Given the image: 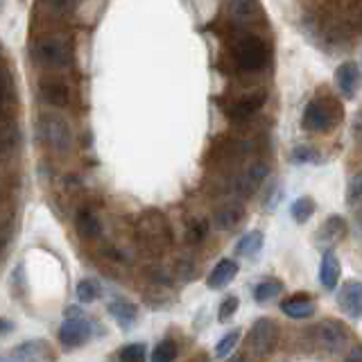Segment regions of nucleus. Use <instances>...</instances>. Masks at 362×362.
Instances as JSON below:
<instances>
[{"label": "nucleus", "instance_id": "4", "mask_svg": "<svg viewBox=\"0 0 362 362\" xmlns=\"http://www.w3.org/2000/svg\"><path fill=\"white\" fill-rule=\"evenodd\" d=\"M342 120V107L333 98H315L303 109V129L313 134H326Z\"/></svg>", "mask_w": 362, "mask_h": 362}, {"label": "nucleus", "instance_id": "40", "mask_svg": "<svg viewBox=\"0 0 362 362\" xmlns=\"http://www.w3.org/2000/svg\"><path fill=\"white\" fill-rule=\"evenodd\" d=\"M16 328V324L11 322V320H5V317H0V337L3 335H9L11 331Z\"/></svg>", "mask_w": 362, "mask_h": 362}, {"label": "nucleus", "instance_id": "36", "mask_svg": "<svg viewBox=\"0 0 362 362\" xmlns=\"http://www.w3.org/2000/svg\"><path fill=\"white\" fill-rule=\"evenodd\" d=\"M281 199H283V190L279 188V186H274V190L269 192V197H265V211L267 213H274L276 209H279V204H281Z\"/></svg>", "mask_w": 362, "mask_h": 362}, {"label": "nucleus", "instance_id": "9", "mask_svg": "<svg viewBox=\"0 0 362 362\" xmlns=\"http://www.w3.org/2000/svg\"><path fill=\"white\" fill-rule=\"evenodd\" d=\"M349 233V224L342 215H328L326 222L315 233V245L322 247L324 252H331L335 245H339Z\"/></svg>", "mask_w": 362, "mask_h": 362}, {"label": "nucleus", "instance_id": "45", "mask_svg": "<svg viewBox=\"0 0 362 362\" xmlns=\"http://www.w3.org/2000/svg\"><path fill=\"white\" fill-rule=\"evenodd\" d=\"M0 73H3V66H0Z\"/></svg>", "mask_w": 362, "mask_h": 362}, {"label": "nucleus", "instance_id": "21", "mask_svg": "<svg viewBox=\"0 0 362 362\" xmlns=\"http://www.w3.org/2000/svg\"><path fill=\"white\" fill-rule=\"evenodd\" d=\"M267 100V93L265 90H258V93H249L240 100H235L233 105L229 107V116L233 120H245L249 116H254V113L265 105Z\"/></svg>", "mask_w": 362, "mask_h": 362}, {"label": "nucleus", "instance_id": "30", "mask_svg": "<svg viewBox=\"0 0 362 362\" xmlns=\"http://www.w3.org/2000/svg\"><path fill=\"white\" fill-rule=\"evenodd\" d=\"M344 199H346V204H349L351 209L362 206V173H356L354 177L349 179Z\"/></svg>", "mask_w": 362, "mask_h": 362}, {"label": "nucleus", "instance_id": "17", "mask_svg": "<svg viewBox=\"0 0 362 362\" xmlns=\"http://www.w3.org/2000/svg\"><path fill=\"white\" fill-rule=\"evenodd\" d=\"M315 310H317V305L310 294H305V292L294 294V297L281 303V313L290 317V320H308V317L315 315Z\"/></svg>", "mask_w": 362, "mask_h": 362}, {"label": "nucleus", "instance_id": "28", "mask_svg": "<svg viewBox=\"0 0 362 362\" xmlns=\"http://www.w3.org/2000/svg\"><path fill=\"white\" fill-rule=\"evenodd\" d=\"M313 213H315V199L313 197H299V199H294L292 206H290L292 220L299 222V224L308 222L313 218Z\"/></svg>", "mask_w": 362, "mask_h": 362}, {"label": "nucleus", "instance_id": "13", "mask_svg": "<svg viewBox=\"0 0 362 362\" xmlns=\"http://www.w3.org/2000/svg\"><path fill=\"white\" fill-rule=\"evenodd\" d=\"M90 324L86 317L82 320H66L59 326V344L64 349H77V346H84L88 339H90Z\"/></svg>", "mask_w": 362, "mask_h": 362}, {"label": "nucleus", "instance_id": "23", "mask_svg": "<svg viewBox=\"0 0 362 362\" xmlns=\"http://www.w3.org/2000/svg\"><path fill=\"white\" fill-rule=\"evenodd\" d=\"M258 3L256 0H229V16L238 25H249L258 16Z\"/></svg>", "mask_w": 362, "mask_h": 362}, {"label": "nucleus", "instance_id": "2", "mask_svg": "<svg viewBox=\"0 0 362 362\" xmlns=\"http://www.w3.org/2000/svg\"><path fill=\"white\" fill-rule=\"evenodd\" d=\"M37 141L54 154H68L73 150V127L62 113L43 111L34 120Z\"/></svg>", "mask_w": 362, "mask_h": 362}, {"label": "nucleus", "instance_id": "27", "mask_svg": "<svg viewBox=\"0 0 362 362\" xmlns=\"http://www.w3.org/2000/svg\"><path fill=\"white\" fill-rule=\"evenodd\" d=\"M177 354H179L177 342H175L173 337H165V339H161V342H158V344L152 349L150 360H152V362H175Z\"/></svg>", "mask_w": 362, "mask_h": 362}, {"label": "nucleus", "instance_id": "20", "mask_svg": "<svg viewBox=\"0 0 362 362\" xmlns=\"http://www.w3.org/2000/svg\"><path fill=\"white\" fill-rule=\"evenodd\" d=\"M238 276V263L233 258H222L218 265L211 269V274L206 276V286L211 290H222Z\"/></svg>", "mask_w": 362, "mask_h": 362}, {"label": "nucleus", "instance_id": "37", "mask_svg": "<svg viewBox=\"0 0 362 362\" xmlns=\"http://www.w3.org/2000/svg\"><path fill=\"white\" fill-rule=\"evenodd\" d=\"M7 204H9V186L5 179H0V215L7 213Z\"/></svg>", "mask_w": 362, "mask_h": 362}, {"label": "nucleus", "instance_id": "22", "mask_svg": "<svg viewBox=\"0 0 362 362\" xmlns=\"http://www.w3.org/2000/svg\"><path fill=\"white\" fill-rule=\"evenodd\" d=\"M342 276V265H339V258L335 256V252H324L322 256V265H320V281L326 290H335L337 281Z\"/></svg>", "mask_w": 362, "mask_h": 362}, {"label": "nucleus", "instance_id": "31", "mask_svg": "<svg viewBox=\"0 0 362 362\" xmlns=\"http://www.w3.org/2000/svg\"><path fill=\"white\" fill-rule=\"evenodd\" d=\"M147 358V346L143 342H134L120 349L118 362H145Z\"/></svg>", "mask_w": 362, "mask_h": 362}, {"label": "nucleus", "instance_id": "35", "mask_svg": "<svg viewBox=\"0 0 362 362\" xmlns=\"http://www.w3.org/2000/svg\"><path fill=\"white\" fill-rule=\"evenodd\" d=\"M9 98H11V82H9V75L3 71L0 73V120H3V109L7 107Z\"/></svg>", "mask_w": 362, "mask_h": 362}, {"label": "nucleus", "instance_id": "39", "mask_svg": "<svg viewBox=\"0 0 362 362\" xmlns=\"http://www.w3.org/2000/svg\"><path fill=\"white\" fill-rule=\"evenodd\" d=\"M64 315H66V320H82V317H84V310L79 308V305H68Z\"/></svg>", "mask_w": 362, "mask_h": 362}, {"label": "nucleus", "instance_id": "15", "mask_svg": "<svg viewBox=\"0 0 362 362\" xmlns=\"http://www.w3.org/2000/svg\"><path fill=\"white\" fill-rule=\"evenodd\" d=\"M107 313L111 315V320L116 322L122 331H129V328L139 320V308L124 297H113L107 303Z\"/></svg>", "mask_w": 362, "mask_h": 362}, {"label": "nucleus", "instance_id": "44", "mask_svg": "<svg viewBox=\"0 0 362 362\" xmlns=\"http://www.w3.org/2000/svg\"><path fill=\"white\" fill-rule=\"evenodd\" d=\"M3 5H5V0H0V9H3Z\"/></svg>", "mask_w": 362, "mask_h": 362}, {"label": "nucleus", "instance_id": "26", "mask_svg": "<svg viewBox=\"0 0 362 362\" xmlns=\"http://www.w3.org/2000/svg\"><path fill=\"white\" fill-rule=\"evenodd\" d=\"M75 294H77V301H82V303H93L95 299H100L102 286H100V281H95V279H82V281L77 283Z\"/></svg>", "mask_w": 362, "mask_h": 362}, {"label": "nucleus", "instance_id": "24", "mask_svg": "<svg viewBox=\"0 0 362 362\" xmlns=\"http://www.w3.org/2000/svg\"><path fill=\"white\" fill-rule=\"evenodd\" d=\"M263 240H265V235L260 233L258 229H254V231H249V233H245L240 240H238V245H235V254L238 256H247V258H252V256H256L260 249H263Z\"/></svg>", "mask_w": 362, "mask_h": 362}, {"label": "nucleus", "instance_id": "29", "mask_svg": "<svg viewBox=\"0 0 362 362\" xmlns=\"http://www.w3.org/2000/svg\"><path fill=\"white\" fill-rule=\"evenodd\" d=\"M238 342H240V328H233V331H229L218 344H215V358H220V360L229 358L235 351Z\"/></svg>", "mask_w": 362, "mask_h": 362}, {"label": "nucleus", "instance_id": "11", "mask_svg": "<svg viewBox=\"0 0 362 362\" xmlns=\"http://www.w3.org/2000/svg\"><path fill=\"white\" fill-rule=\"evenodd\" d=\"M267 175H269L267 163H263V161L252 163L240 177L235 179V184H233L235 195H238V197H252L254 192L265 184Z\"/></svg>", "mask_w": 362, "mask_h": 362}, {"label": "nucleus", "instance_id": "3", "mask_svg": "<svg viewBox=\"0 0 362 362\" xmlns=\"http://www.w3.org/2000/svg\"><path fill=\"white\" fill-rule=\"evenodd\" d=\"M136 243H139L147 254H163L173 243V229L161 211H145L139 222H136Z\"/></svg>", "mask_w": 362, "mask_h": 362}, {"label": "nucleus", "instance_id": "41", "mask_svg": "<svg viewBox=\"0 0 362 362\" xmlns=\"http://www.w3.org/2000/svg\"><path fill=\"white\" fill-rule=\"evenodd\" d=\"M354 132H356V136L362 141V113L356 118V122H354Z\"/></svg>", "mask_w": 362, "mask_h": 362}, {"label": "nucleus", "instance_id": "43", "mask_svg": "<svg viewBox=\"0 0 362 362\" xmlns=\"http://www.w3.org/2000/svg\"><path fill=\"white\" fill-rule=\"evenodd\" d=\"M190 362H206V358H195V360H190Z\"/></svg>", "mask_w": 362, "mask_h": 362}, {"label": "nucleus", "instance_id": "19", "mask_svg": "<svg viewBox=\"0 0 362 362\" xmlns=\"http://www.w3.org/2000/svg\"><path fill=\"white\" fill-rule=\"evenodd\" d=\"M243 218H245L243 204L231 202V204H224V206H220L213 213V226L220 231H233L235 226L243 222Z\"/></svg>", "mask_w": 362, "mask_h": 362}, {"label": "nucleus", "instance_id": "33", "mask_svg": "<svg viewBox=\"0 0 362 362\" xmlns=\"http://www.w3.org/2000/svg\"><path fill=\"white\" fill-rule=\"evenodd\" d=\"M292 163H317L320 161V152L313 150V147H305V145H299L292 150Z\"/></svg>", "mask_w": 362, "mask_h": 362}, {"label": "nucleus", "instance_id": "38", "mask_svg": "<svg viewBox=\"0 0 362 362\" xmlns=\"http://www.w3.org/2000/svg\"><path fill=\"white\" fill-rule=\"evenodd\" d=\"M344 362H362V344H356V346H351V351L346 354Z\"/></svg>", "mask_w": 362, "mask_h": 362}, {"label": "nucleus", "instance_id": "12", "mask_svg": "<svg viewBox=\"0 0 362 362\" xmlns=\"http://www.w3.org/2000/svg\"><path fill=\"white\" fill-rule=\"evenodd\" d=\"M337 305L351 320H362V281H346L337 290Z\"/></svg>", "mask_w": 362, "mask_h": 362}, {"label": "nucleus", "instance_id": "42", "mask_svg": "<svg viewBox=\"0 0 362 362\" xmlns=\"http://www.w3.org/2000/svg\"><path fill=\"white\" fill-rule=\"evenodd\" d=\"M358 231H360V235H362V209H360V213H358Z\"/></svg>", "mask_w": 362, "mask_h": 362}, {"label": "nucleus", "instance_id": "34", "mask_svg": "<svg viewBox=\"0 0 362 362\" xmlns=\"http://www.w3.org/2000/svg\"><path fill=\"white\" fill-rule=\"evenodd\" d=\"M238 305H240V301H238V297H226L222 303H220V310H218V320L222 322V324H226L231 320V317L238 313Z\"/></svg>", "mask_w": 362, "mask_h": 362}, {"label": "nucleus", "instance_id": "6", "mask_svg": "<svg viewBox=\"0 0 362 362\" xmlns=\"http://www.w3.org/2000/svg\"><path fill=\"white\" fill-rule=\"evenodd\" d=\"M281 328L274 320L269 317H260L254 322L252 331H249V351L258 358H265L269 354H274V349L279 344Z\"/></svg>", "mask_w": 362, "mask_h": 362}, {"label": "nucleus", "instance_id": "14", "mask_svg": "<svg viewBox=\"0 0 362 362\" xmlns=\"http://www.w3.org/2000/svg\"><path fill=\"white\" fill-rule=\"evenodd\" d=\"M73 229L79 238H82V240L93 243L102 235V220L93 209L82 206L73 218Z\"/></svg>", "mask_w": 362, "mask_h": 362}, {"label": "nucleus", "instance_id": "32", "mask_svg": "<svg viewBox=\"0 0 362 362\" xmlns=\"http://www.w3.org/2000/svg\"><path fill=\"white\" fill-rule=\"evenodd\" d=\"M209 233V222L206 220H195V222H190L188 224V229H186V240L190 245H199L204 238H206Z\"/></svg>", "mask_w": 362, "mask_h": 362}, {"label": "nucleus", "instance_id": "8", "mask_svg": "<svg viewBox=\"0 0 362 362\" xmlns=\"http://www.w3.org/2000/svg\"><path fill=\"white\" fill-rule=\"evenodd\" d=\"M39 98L52 109H66L73 102V90L59 77H43L39 82Z\"/></svg>", "mask_w": 362, "mask_h": 362}, {"label": "nucleus", "instance_id": "1", "mask_svg": "<svg viewBox=\"0 0 362 362\" xmlns=\"http://www.w3.org/2000/svg\"><path fill=\"white\" fill-rule=\"evenodd\" d=\"M30 57L45 71H66L73 64V41L66 34H45L32 43Z\"/></svg>", "mask_w": 362, "mask_h": 362}, {"label": "nucleus", "instance_id": "10", "mask_svg": "<svg viewBox=\"0 0 362 362\" xmlns=\"http://www.w3.org/2000/svg\"><path fill=\"white\" fill-rule=\"evenodd\" d=\"M23 134L14 120H0V165L11 163L21 152Z\"/></svg>", "mask_w": 362, "mask_h": 362}, {"label": "nucleus", "instance_id": "25", "mask_svg": "<svg viewBox=\"0 0 362 362\" xmlns=\"http://www.w3.org/2000/svg\"><path fill=\"white\" fill-rule=\"evenodd\" d=\"M279 294H283V281L279 279H265L254 288L256 303H269L272 299H276Z\"/></svg>", "mask_w": 362, "mask_h": 362}, {"label": "nucleus", "instance_id": "5", "mask_svg": "<svg viewBox=\"0 0 362 362\" xmlns=\"http://www.w3.org/2000/svg\"><path fill=\"white\" fill-rule=\"evenodd\" d=\"M233 59L238 68L245 73L260 71L267 62V50L260 39H256L254 34H245L233 43Z\"/></svg>", "mask_w": 362, "mask_h": 362}, {"label": "nucleus", "instance_id": "18", "mask_svg": "<svg viewBox=\"0 0 362 362\" xmlns=\"http://www.w3.org/2000/svg\"><path fill=\"white\" fill-rule=\"evenodd\" d=\"M360 68L354 64V62H344L342 66L337 68V73H335V82H337V88L342 90V95L344 98H356L358 93V86H360Z\"/></svg>", "mask_w": 362, "mask_h": 362}, {"label": "nucleus", "instance_id": "16", "mask_svg": "<svg viewBox=\"0 0 362 362\" xmlns=\"http://www.w3.org/2000/svg\"><path fill=\"white\" fill-rule=\"evenodd\" d=\"M43 360L48 358L52 360V354H50V344L43 342V339H28V342L18 344L11 354L7 356L9 362H32V360Z\"/></svg>", "mask_w": 362, "mask_h": 362}, {"label": "nucleus", "instance_id": "7", "mask_svg": "<svg viewBox=\"0 0 362 362\" xmlns=\"http://www.w3.org/2000/svg\"><path fill=\"white\" fill-rule=\"evenodd\" d=\"M317 344L328 354H337L349 344V328L337 320H322L313 328Z\"/></svg>", "mask_w": 362, "mask_h": 362}]
</instances>
